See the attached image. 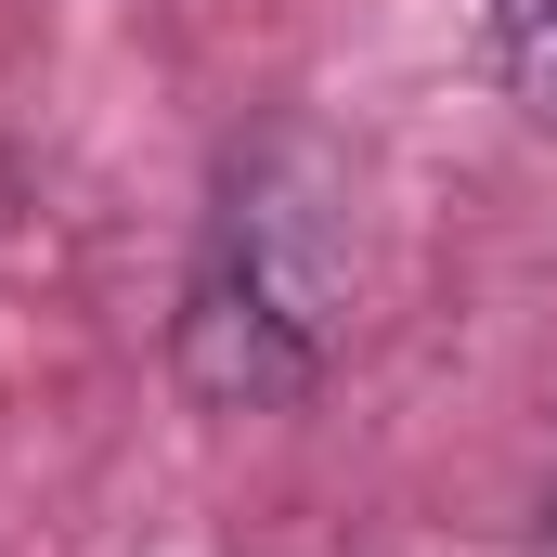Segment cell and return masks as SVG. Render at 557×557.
Instances as JSON below:
<instances>
[{
	"label": "cell",
	"instance_id": "3957f363",
	"mask_svg": "<svg viewBox=\"0 0 557 557\" xmlns=\"http://www.w3.org/2000/svg\"><path fill=\"white\" fill-rule=\"evenodd\" d=\"M545 532H557V506H545Z\"/></svg>",
	"mask_w": 557,
	"mask_h": 557
},
{
	"label": "cell",
	"instance_id": "6da1fadb",
	"mask_svg": "<svg viewBox=\"0 0 557 557\" xmlns=\"http://www.w3.org/2000/svg\"><path fill=\"white\" fill-rule=\"evenodd\" d=\"M311 298L324 285L285 260L273 208H234L221 247H208V273H195V298H182V337H169L182 389L208 416H285V403H311V376H324V311Z\"/></svg>",
	"mask_w": 557,
	"mask_h": 557
},
{
	"label": "cell",
	"instance_id": "7a4b0ae2",
	"mask_svg": "<svg viewBox=\"0 0 557 557\" xmlns=\"http://www.w3.org/2000/svg\"><path fill=\"white\" fill-rule=\"evenodd\" d=\"M480 78L506 91V104H532V117H557V0H480Z\"/></svg>",
	"mask_w": 557,
	"mask_h": 557
}]
</instances>
